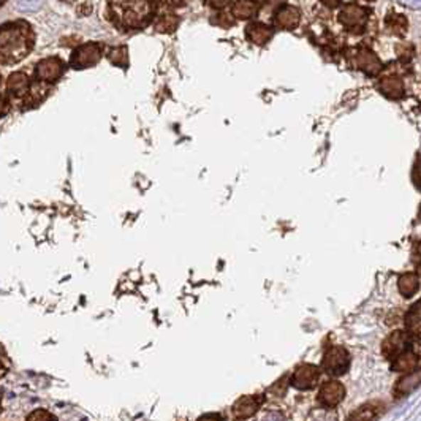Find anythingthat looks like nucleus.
<instances>
[{
    "mask_svg": "<svg viewBox=\"0 0 421 421\" xmlns=\"http://www.w3.org/2000/svg\"><path fill=\"white\" fill-rule=\"evenodd\" d=\"M205 2L209 6H213V9H215V10H222V9H225V6L231 2V0H205Z\"/></svg>",
    "mask_w": 421,
    "mask_h": 421,
    "instance_id": "473e14b6",
    "label": "nucleus"
},
{
    "mask_svg": "<svg viewBox=\"0 0 421 421\" xmlns=\"http://www.w3.org/2000/svg\"><path fill=\"white\" fill-rule=\"evenodd\" d=\"M378 89L380 92L391 98V100H398L404 95V82L398 76H385V78L378 82Z\"/></svg>",
    "mask_w": 421,
    "mask_h": 421,
    "instance_id": "f3484780",
    "label": "nucleus"
},
{
    "mask_svg": "<svg viewBox=\"0 0 421 421\" xmlns=\"http://www.w3.org/2000/svg\"><path fill=\"white\" fill-rule=\"evenodd\" d=\"M418 268H420V272H421V265H420V266H418Z\"/></svg>",
    "mask_w": 421,
    "mask_h": 421,
    "instance_id": "ea45409f",
    "label": "nucleus"
},
{
    "mask_svg": "<svg viewBox=\"0 0 421 421\" xmlns=\"http://www.w3.org/2000/svg\"><path fill=\"white\" fill-rule=\"evenodd\" d=\"M412 262L417 266L421 265V243H417L412 249Z\"/></svg>",
    "mask_w": 421,
    "mask_h": 421,
    "instance_id": "2f4dec72",
    "label": "nucleus"
},
{
    "mask_svg": "<svg viewBox=\"0 0 421 421\" xmlns=\"http://www.w3.org/2000/svg\"><path fill=\"white\" fill-rule=\"evenodd\" d=\"M178 27V18L174 15H164L160 16V19L157 21L156 24V29L159 32H164V33H170Z\"/></svg>",
    "mask_w": 421,
    "mask_h": 421,
    "instance_id": "b1692460",
    "label": "nucleus"
},
{
    "mask_svg": "<svg viewBox=\"0 0 421 421\" xmlns=\"http://www.w3.org/2000/svg\"><path fill=\"white\" fill-rule=\"evenodd\" d=\"M304 421H339V418H338V413L334 410L319 407V409L311 410V413H309Z\"/></svg>",
    "mask_w": 421,
    "mask_h": 421,
    "instance_id": "5701e85b",
    "label": "nucleus"
},
{
    "mask_svg": "<svg viewBox=\"0 0 421 421\" xmlns=\"http://www.w3.org/2000/svg\"><path fill=\"white\" fill-rule=\"evenodd\" d=\"M356 67L361 70V72L374 76L382 72V62L378 60L377 55L369 51V49H360L356 54Z\"/></svg>",
    "mask_w": 421,
    "mask_h": 421,
    "instance_id": "9b49d317",
    "label": "nucleus"
},
{
    "mask_svg": "<svg viewBox=\"0 0 421 421\" xmlns=\"http://www.w3.org/2000/svg\"><path fill=\"white\" fill-rule=\"evenodd\" d=\"M321 2H324L326 6H329V9H336L342 0H321Z\"/></svg>",
    "mask_w": 421,
    "mask_h": 421,
    "instance_id": "c9c22d12",
    "label": "nucleus"
},
{
    "mask_svg": "<svg viewBox=\"0 0 421 421\" xmlns=\"http://www.w3.org/2000/svg\"><path fill=\"white\" fill-rule=\"evenodd\" d=\"M350 358L348 350L342 346H329L324 358H321V371H325L328 375L339 377L343 375L350 368Z\"/></svg>",
    "mask_w": 421,
    "mask_h": 421,
    "instance_id": "7ed1b4c3",
    "label": "nucleus"
},
{
    "mask_svg": "<svg viewBox=\"0 0 421 421\" xmlns=\"http://www.w3.org/2000/svg\"><path fill=\"white\" fill-rule=\"evenodd\" d=\"M321 371L315 364H301L290 377V385L299 391H311L319 387Z\"/></svg>",
    "mask_w": 421,
    "mask_h": 421,
    "instance_id": "20e7f679",
    "label": "nucleus"
},
{
    "mask_svg": "<svg viewBox=\"0 0 421 421\" xmlns=\"http://www.w3.org/2000/svg\"><path fill=\"white\" fill-rule=\"evenodd\" d=\"M387 26L393 33L398 35V37H404L407 29H409V23H407L405 16L398 15V13H390L387 16Z\"/></svg>",
    "mask_w": 421,
    "mask_h": 421,
    "instance_id": "4be33fe9",
    "label": "nucleus"
},
{
    "mask_svg": "<svg viewBox=\"0 0 421 421\" xmlns=\"http://www.w3.org/2000/svg\"><path fill=\"white\" fill-rule=\"evenodd\" d=\"M339 21L341 23L348 27V29L352 31H358L361 29V27L366 24L368 21V11L361 9L360 5H355V4H350L347 5L346 9L341 11L339 15Z\"/></svg>",
    "mask_w": 421,
    "mask_h": 421,
    "instance_id": "1a4fd4ad",
    "label": "nucleus"
},
{
    "mask_svg": "<svg viewBox=\"0 0 421 421\" xmlns=\"http://www.w3.org/2000/svg\"><path fill=\"white\" fill-rule=\"evenodd\" d=\"M10 369H11V360L9 353H6L5 347L0 343V378H4L6 374H9Z\"/></svg>",
    "mask_w": 421,
    "mask_h": 421,
    "instance_id": "c85d7f7f",
    "label": "nucleus"
},
{
    "mask_svg": "<svg viewBox=\"0 0 421 421\" xmlns=\"http://www.w3.org/2000/svg\"><path fill=\"white\" fill-rule=\"evenodd\" d=\"M245 35H247V38L252 43L265 45L272 37V29L263 23H252L245 29Z\"/></svg>",
    "mask_w": 421,
    "mask_h": 421,
    "instance_id": "aec40b11",
    "label": "nucleus"
},
{
    "mask_svg": "<svg viewBox=\"0 0 421 421\" xmlns=\"http://www.w3.org/2000/svg\"><path fill=\"white\" fill-rule=\"evenodd\" d=\"M263 404H265V396L262 395L243 396L238 399V401L233 404V407H231V413H233V418L238 421L249 420L254 415H257V412L262 409Z\"/></svg>",
    "mask_w": 421,
    "mask_h": 421,
    "instance_id": "6e6552de",
    "label": "nucleus"
},
{
    "mask_svg": "<svg viewBox=\"0 0 421 421\" xmlns=\"http://www.w3.org/2000/svg\"><path fill=\"white\" fill-rule=\"evenodd\" d=\"M4 2H5V0H0V6H2V5H4Z\"/></svg>",
    "mask_w": 421,
    "mask_h": 421,
    "instance_id": "58836bf2",
    "label": "nucleus"
},
{
    "mask_svg": "<svg viewBox=\"0 0 421 421\" xmlns=\"http://www.w3.org/2000/svg\"><path fill=\"white\" fill-rule=\"evenodd\" d=\"M35 43L33 32L27 23H6L0 27V62L16 64L27 58Z\"/></svg>",
    "mask_w": 421,
    "mask_h": 421,
    "instance_id": "f257e3e1",
    "label": "nucleus"
},
{
    "mask_svg": "<svg viewBox=\"0 0 421 421\" xmlns=\"http://www.w3.org/2000/svg\"><path fill=\"white\" fill-rule=\"evenodd\" d=\"M420 363V356L413 352V348L405 350L404 353L399 355L396 360H393L391 369L395 373H410V371L417 369Z\"/></svg>",
    "mask_w": 421,
    "mask_h": 421,
    "instance_id": "2eb2a0df",
    "label": "nucleus"
},
{
    "mask_svg": "<svg viewBox=\"0 0 421 421\" xmlns=\"http://www.w3.org/2000/svg\"><path fill=\"white\" fill-rule=\"evenodd\" d=\"M110 60L116 65H127V48H116L110 51Z\"/></svg>",
    "mask_w": 421,
    "mask_h": 421,
    "instance_id": "a878e982",
    "label": "nucleus"
},
{
    "mask_svg": "<svg viewBox=\"0 0 421 421\" xmlns=\"http://www.w3.org/2000/svg\"><path fill=\"white\" fill-rule=\"evenodd\" d=\"M346 393V387L339 380H328L320 387L317 401L324 409L334 410L343 401Z\"/></svg>",
    "mask_w": 421,
    "mask_h": 421,
    "instance_id": "39448f33",
    "label": "nucleus"
},
{
    "mask_svg": "<svg viewBox=\"0 0 421 421\" xmlns=\"http://www.w3.org/2000/svg\"><path fill=\"white\" fill-rule=\"evenodd\" d=\"M6 111H9V100L4 95H0V117L5 116Z\"/></svg>",
    "mask_w": 421,
    "mask_h": 421,
    "instance_id": "72a5a7b5",
    "label": "nucleus"
},
{
    "mask_svg": "<svg viewBox=\"0 0 421 421\" xmlns=\"http://www.w3.org/2000/svg\"><path fill=\"white\" fill-rule=\"evenodd\" d=\"M6 87H9V94L15 98L24 97L27 92H29L31 87V80L26 73H13L9 81H6Z\"/></svg>",
    "mask_w": 421,
    "mask_h": 421,
    "instance_id": "dca6fc26",
    "label": "nucleus"
},
{
    "mask_svg": "<svg viewBox=\"0 0 421 421\" xmlns=\"http://www.w3.org/2000/svg\"><path fill=\"white\" fill-rule=\"evenodd\" d=\"M111 16L125 29H138L149 23L154 13L152 0H111Z\"/></svg>",
    "mask_w": 421,
    "mask_h": 421,
    "instance_id": "f03ea898",
    "label": "nucleus"
},
{
    "mask_svg": "<svg viewBox=\"0 0 421 421\" xmlns=\"http://www.w3.org/2000/svg\"><path fill=\"white\" fill-rule=\"evenodd\" d=\"M62 72H64V65H62V62L55 58L41 60L37 68H35L37 78L43 82H54L55 80H59Z\"/></svg>",
    "mask_w": 421,
    "mask_h": 421,
    "instance_id": "9d476101",
    "label": "nucleus"
},
{
    "mask_svg": "<svg viewBox=\"0 0 421 421\" xmlns=\"http://www.w3.org/2000/svg\"><path fill=\"white\" fill-rule=\"evenodd\" d=\"M43 5V0H15V6L21 11H37Z\"/></svg>",
    "mask_w": 421,
    "mask_h": 421,
    "instance_id": "bb28decb",
    "label": "nucleus"
},
{
    "mask_svg": "<svg viewBox=\"0 0 421 421\" xmlns=\"http://www.w3.org/2000/svg\"><path fill=\"white\" fill-rule=\"evenodd\" d=\"M0 412H2V393H0Z\"/></svg>",
    "mask_w": 421,
    "mask_h": 421,
    "instance_id": "4c0bfd02",
    "label": "nucleus"
},
{
    "mask_svg": "<svg viewBox=\"0 0 421 421\" xmlns=\"http://www.w3.org/2000/svg\"><path fill=\"white\" fill-rule=\"evenodd\" d=\"M299 11L292 5H285L279 9L275 15V24L284 31H292L299 24Z\"/></svg>",
    "mask_w": 421,
    "mask_h": 421,
    "instance_id": "ddd939ff",
    "label": "nucleus"
},
{
    "mask_svg": "<svg viewBox=\"0 0 421 421\" xmlns=\"http://www.w3.org/2000/svg\"><path fill=\"white\" fill-rule=\"evenodd\" d=\"M103 46L100 43H87L78 49H75L72 54V67L76 70H82L87 67H94L102 59Z\"/></svg>",
    "mask_w": 421,
    "mask_h": 421,
    "instance_id": "423d86ee",
    "label": "nucleus"
},
{
    "mask_svg": "<svg viewBox=\"0 0 421 421\" xmlns=\"http://www.w3.org/2000/svg\"><path fill=\"white\" fill-rule=\"evenodd\" d=\"M412 181L418 191H421V156L417 157L415 160V165H413V170H412Z\"/></svg>",
    "mask_w": 421,
    "mask_h": 421,
    "instance_id": "c756f323",
    "label": "nucleus"
},
{
    "mask_svg": "<svg viewBox=\"0 0 421 421\" xmlns=\"http://www.w3.org/2000/svg\"><path fill=\"white\" fill-rule=\"evenodd\" d=\"M165 2L171 6H181V5H184L187 0H165Z\"/></svg>",
    "mask_w": 421,
    "mask_h": 421,
    "instance_id": "e433bc0d",
    "label": "nucleus"
},
{
    "mask_svg": "<svg viewBox=\"0 0 421 421\" xmlns=\"http://www.w3.org/2000/svg\"><path fill=\"white\" fill-rule=\"evenodd\" d=\"M196 421H227V420L222 413H205V415H201Z\"/></svg>",
    "mask_w": 421,
    "mask_h": 421,
    "instance_id": "7c9ffc66",
    "label": "nucleus"
},
{
    "mask_svg": "<svg viewBox=\"0 0 421 421\" xmlns=\"http://www.w3.org/2000/svg\"><path fill=\"white\" fill-rule=\"evenodd\" d=\"M260 9V4L257 0H238L235 2L233 9H231V13H233V16L238 19H249L258 13Z\"/></svg>",
    "mask_w": 421,
    "mask_h": 421,
    "instance_id": "412c9836",
    "label": "nucleus"
},
{
    "mask_svg": "<svg viewBox=\"0 0 421 421\" xmlns=\"http://www.w3.org/2000/svg\"><path fill=\"white\" fill-rule=\"evenodd\" d=\"M398 290L404 298H412L420 290V276L417 272H404L398 279Z\"/></svg>",
    "mask_w": 421,
    "mask_h": 421,
    "instance_id": "a211bd4d",
    "label": "nucleus"
},
{
    "mask_svg": "<svg viewBox=\"0 0 421 421\" xmlns=\"http://www.w3.org/2000/svg\"><path fill=\"white\" fill-rule=\"evenodd\" d=\"M258 421H289V420H287L285 413L282 410L266 409L262 415H260Z\"/></svg>",
    "mask_w": 421,
    "mask_h": 421,
    "instance_id": "cd10ccee",
    "label": "nucleus"
},
{
    "mask_svg": "<svg viewBox=\"0 0 421 421\" xmlns=\"http://www.w3.org/2000/svg\"><path fill=\"white\" fill-rule=\"evenodd\" d=\"M383 409L382 404L378 403H368L361 405L360 409H356L352 412V415L348 417L347 421H375L380 415V412Z\"/></svg>",
    "mask_w": 421,
    "mask_h": 421,
    "instance_id": "6ab92c4d",
    "label": "nucleus"
},
{
    "mask_svg": "<svg viewBox=\"0 0 421 421\" xmlns=\"http://www.w3.org/2000/svg\"><path fill=\"white\" fill-rule=\"evenodd\" d=\"M399 2L410 9H421V0H399Z\"/></svg>",
    "mask_w": 421,
    "mask_h": 421,
    "instance_id": "f704fd0d",
    "label": "nucleus"
},
{
    "mask_svg": "<svg viewBox=\"0 0 421 421\" xmlns=\"http://www.w3.org/2000/svg\"><path fill=\"white\" fill-rule=\"evenodd\" d=\"M412 338L407 331H393L387 339L383 341L382 343V353L383 356L387 358V360L393 361L396 360V358L404 353L405 350L412 348Z\"/></svg>",
    "mask_w": 421,
    "mask_h": 421,
    "instance_id": "0eeeda50",
    "label": "nucleus"
},
{
    "mask_svg": "<svg viewBox=\"0 0 421 421\" xmlns=\"http://www.w3.org/2000/svg\"><path fill=\"white\" fill-rule=\"evenodd\" d=\"M405 329L410 338L421 341V299L410 307L405 315Z\"/></svg>",
    "mask_w": 421,
    "mask_h": 421,
    "instance_id": "4468645a",
    "label": "nucleus"
},
{
    "mask_svg": "<svg viewBox=\"0 0 421 421\" xmlns=\"http://www.w3.org/2000/svg\"><path fill=\"white\" fill-rule=\"evenodd\" d=\"M26 421H58V417L46 409H37L27 415Z\"/></svg>",
    "mask_w": 421,
    "mask_h": 421,
    "instance_id": "393cba45",
    "label": "nucleus"
},
{
    "mask_svg": "<svg viewBox=\"0 0 421 421\" xmlns=\"http://www.w3.org/2000/svg\"><path fill=\"white\" fill-rule=\"evenodd\" d=\"M421 385V369H413L410 373H407L404 377H401L395 387V396L404 398L410 395L412 391H415Z\"/></svg>",
    "mask_w": 421,
    "mask_h": 421,
    "instance_id": "f8f14e48",
    "label": "nucleus"
}]
</instances>
